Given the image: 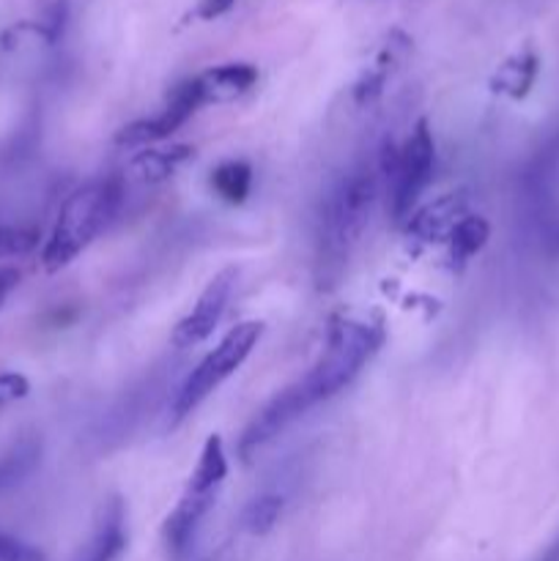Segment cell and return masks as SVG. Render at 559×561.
I'll return each instance as SVG.
<instances>
[{
	"instance_id": "obj_24",
	"label": "cell",
	"mask_w": 559,
	"mask_h": 561,
	"mask_svg": "<svg viewBox=\"0 0 559 561\" xmlns=\"http://www.w3.org/2000/svg\"><path fill=\"white\" fill-rule=\"evenodd\" d=\"M540 561H559V540L554 542L551 548H548V551H546V557H543Z\"/></svg>"
},
{
	"instance_id": "obj_15",
	"label": "cell",
	"mask_w": 559,
	"mask_h": 561,
	"mask_svg": "<svg viewBox=\"0 0 559 561\" xmlns=\"http://www.w3.org/2000/svg\"><path fill=\"white\" fill-rule=\"evenodd\" d=\"M192 157H195V148L192 146L148 148V151H140L132 159L129 170L135 179L142 181V184H162L170 175L179 173Z\"/></svg>"
},
{
	"instance_id": "obj_20",
	"label": "cell",
	"mask_w": 559,
	"mask_h": 561,
	"mask_svg": "<svg viewBox=\"0 0 559 561\" xmlns=\"http://www.w3.org/2000/svg\"><path fill=\"white\" fill-rule=\"evenodd\" d=\"M0 561H47L42 548L0 531Z\"/></svg>"
},
{
	"instance_id": "obj_12",
	"label": "cell",
	"mask_w": 559,
	"mask_h": 561,
	"mask_svg": "<svg viewBox=\"0 0 559 561\" xmlns=\"http://www.w3.org/2000/svg\"><path fill=\"white\" fill-rule=\"evenodd\" d=\"M195 77L197 88H201L203 107H206V104L236 102L247 91H252L258 82V69L252 64H223Z\"/></svg>"
},
{
	"instance_id": "obj_16",
	"label": "cell",
	"mask_w": 559,
	"mask_h": 561,
	"mask_svg": "<svg viewBox=\"0 0 559 561\" xmlns=\"http://www.w3.org/2000/svg\"><path fill=\"white\" fill-rule=\"evenodd\" d=\"M208 186L214 190V195L219 201L230 203V206H239L250 197L252 190V168L241 159H228V162L217 164L208 175Z\"/></svg>"
},
{
	"instance_id": "obj_17",
	"label": "cell",
	"mask_w": 559,
	"mask_h": 561,
	"mask_svg": "<svg viewBox=\"0 0 559 561\" xmlns=\"http://www.w3.org/2000/svg\"><path fill=\"white\" fill-rule=\"evenodd\" d=\"M488 236H491V228L482 217L477 214H466L458 222V228L453 230V236L447 239V257L453 266H464L469 263L482 247L488 244Z\"/></svg>"
},
{
	"instance_id": "obj_18",
	"label": "cell",
	"mask_w": 559,
	"mask_h": 561,
	"mask_svg": "<svg viewBox=\"0 0 559 561\" xmlns=\"http://www.w3.org/2000/svg\"><path fill=\"white\" fill-rule=\"evenodd\" d=\"M285 510V499L280 493H261L252 499L241 513V529L252 537H263L280 524Z\"/></svg>"
},
{
	"instance_id": "obj_8",
	"label": "cell",
	"mask_w": 559,
	"mask_h": 561,
	"mask_svg": "<svg viewBox=\"0 0 559 561\" xmlns=\"http://www.w3.org/2000/svg\"><path fill=\"white\" fill-rule=\"evenodd\" d=\"M236 285V268H223L219 274H214L212 283L203 288V294L197 296L195 307L186 312L179 321V327L173 329V337L170 343L175 348H195L203 340H208L214 334V329L223 321L225 310L230 305V296H233Z\"/></svg>"
},
{
	"instance_id": "obj_13",
	"label": "cell",
	"mask_w": 559,
	"mask_h": 561,
	"mask_svg": "<svg viewBox=\"0 0 559 561\" xmlns=\"http://www.w3.org/2000/svg\"><path fill=\"white\" fill-rule=\"evenodd\" d=\"M126 548V513L118 499L102 507L91 540L85 542L75 561H118Z\"/></svg>"
},
{
	"instance_id": "obj_1",
	"label": "cell",
	"mask_w": 559,
	"mask_h": 561,
	"mask_svg": "<svg viewBox=\"0 0 559 561\" xmlns=\"http://www.w3.org/2000/svg\"><path fill=\"white\" fill-rule=\"evenodd\" d=\"M381 345V323L365 321V318H334L321 356L310 367V373L290 383L288 389H283L274 400H269L244 427L239 438L241 460H250L258 449L272 444L280 433L288 431L307 411L349 389L356 381V376L370 365Z\"/></svg>"
},
{
	"instance_id": "obj_10",
	"label": "cell",
	"mask_w": 559,
	"mask_h": 561,
	"mask_svg": "<svg viewBox=\"0 0 559 561\" xmlns=\"http://www.w3.org/2000/svg\"><path fill=\"white\" fill-rule=\"evenodd\" d=\"M409 53V33H403L400 27H392V31L384 36V42L378 44L376 55H373V60L367 64V69L362 71L360 80L354 82V102L360 104V107H370L373 102H378V96H381L384 88H387L389 77L406 64Z\"/></svg>"
},
{
	"instance_id": "obj_2",
	"label": "cell",
	"mask_w": 559,
	"mask_h": 561,
	"mask_svg": "<svg viewBox=\"0 0 559 561\" xmlns=\"http://www.w3.org/2000/svg\"><path fill=\"white\" fill-rule=\"evenodd\" d=\"M381 170L360 162L329 190L316 228V279L321 288H334L360 247L378 197Z\"/></svg>"
},
{
	"instance_id": "obj_23",
	"label": "cell",
	"mask_w": 559,
	"mask_h": 561,
	"mask_svg": "<svg viewBox=\"0 0 559 561\" xmlns=\"http://www.w3.org/2000/svg\"><path fill=\"white\" fill-rule=\"evenodd\" d=\"M16 268H0V307H3V301L9 299L11 290L16 288V283H20V277H16Z\"/></svg>"
},
{
	"instance_id": "obj_21",
	"label": "cell",
	"mask_w": 559,
	"mask_h": 561,
	"mask_svg": "<svg viewBox=\"0 0 559 561\" xmlns=\"http://www.w3.org/2000/svg\"><path fill=\"white\" fill-rule=\"evenodd\" d=\"M31 394V381L20 373H0V409L25 400Z\"/></svg>"
},
{
	"instance_id": "obj_4",
	"label": "cell",
	"mask_w": 559,
	"mask_h": 561,
	"mask_svg": "<svg viewBox=\"0 0 559 561\" xmlns=\"http://www.w3.org/2000/svg\"><path fill=\"white\" fill-rule=\"evenodd\" d=\"M225 477H228L225 444L214 433L203 444L201 458H197L195 471L190 474V482H186L179 504H175L173 513L164 520V546H168V557L173 561H184L190 557L197 529L206 520V515L212 513Z\"/></svg>"
},
{
	"instance_id": "obj_19",
	"label": "cell",
	"mask_w": 559,
	"mask_h": 561,
	"mask_svg": "<svg viewBox=\"0 0 559 561\" xmlns=\"http://www.w3.org/2000/svg\"><path fill=\"white\" fill-rule=\"evenodd\" d=\"M42 244V233L27 225H0V261L27 257Z\"/></svg>"
},
{
	"instance_id": "obj_11",
	"label": "cell",
	"mask_w": 559,
	"mask_h": 561,
	"mask_svg": "<svg viewBox=\"0 0 559 561\" xmlns=\"http://www.w3.org/2000/svg\"><path fill=\"white\" fill-rule=\"evenodd\" d=\"M466 195L464 192H447L438 201L427 203L420 211L406 219V233L414 236L417 241H444L453 236L460 219L466 217Z\"/></svg>"
},
{
	"instance_id": "obj_14",
	"label": "cell",
	"mask_w": 559,
	"mask_h": 561,
	"mask_svg": "<svg viewBox=\"0 0 559 561\" xmlns=\"http://www.w3.org/2000/svg\"><path fill=\"white\" fill-rule=\"evenodd\" d=\"M537 71H540V58L532 47L518 49V53L510 55L504 64H499V69L491 77V91L502 93L507 99H524L532 91L537 80Z\"/></svg>"
},
{
	"instance_id": "obj_3",
	"label": "cell",
	"mask_w": 559,
	"mask_h": 561,
	"mask_svg": "<svg viewBox=\"0 0 559 561\" xmlns=\"http://www.w3.org/2000/svg\"><path fill=\"white\" fill-rule=\"evenodd\" d=\"M121 201H124V190L118 179H93L77 186L60 206L53 233L44 241L42 266L47 272H60L69 266L107 230V225L118 214Z\"/></svg>"
},
{
	"instance_id": "obj_6",
	"label": "cell",
	"mask_w": 559,
	"mask_h": 561,
	"mask_svg": "<svg viewBox=\"0 0 559 561\" xmlns=\"http://www.w3.org/2000/svg\"><path fill=\"white\" fill-rule=\"evenodd\" d=\"M263 334L261 321H244L236 323L212 351L201 359V365L190 373L184 383H181L179 394L173 400V422H184L197 405L206 403L236 370L247 362L252 348L258 345Z\"/></svg>"
},
{
	"instance_id": "obj_7",
	"label": "cell",
	"mask_w": 559,
	"mask_h": 561,
	"mask_svg": "<svg viewBox=\"0 0 559 561\" xmlns=\"http://www.w3.org/2000/svg\"><path fill=\"white\" fill-rule=\"evenodd\" d=\"M203 107L201 88H197V77H186V80L175 82L173 91L168 93V102L151 118L135 121L126 124L124 129L115 135V146L124 148H146L151 142L168 140L173 131H179L197 110Z\"/></svg>"
},
{
	"instance_id": "obj_5",
	"label": "cell",
	"mask_w": 559,
	"mask_h": 561,
	"mask_svg": "<svg viewBox=\"0 0 559 561\" xmlns=\"http://www.w3.org/2000/svg\"><path fill=\"white\" fill-rule=\"evenodd\" d=\"M433 168H436V142L425 118L417 121L400 146L392 142L384 146L378 170L387 179L389 211L395 222H406L414 214L417 203L433 181Z\"/></svg>"
},
{
	"instance_id": "obj_22",
	"label": "cell",
	"mask_w": 559,
	"mask_h": 561,
	"mask_svg": "<svg viewBox=\"0 0 559 561\" xmlns=\"http://www.w3.org/2000/svg\"><path fill=\"white\" fill-rule=\"evenodd\" d=\"M236 5V0H201L195 9L197 20H219L223 14H228L230 9Z\"/></svg>"
},
{
	"instance_id": "obj_9",
	"label": "cell",
	"mask_w": 559,
	"mask_h": 561,
	"mask_svg": "<svg viewBox=\"0 0 559 561\" xmlns=\"http://www.w3.org/2000/svg\"><path fill=\"white\" fill-rule=\"evenodd\" d=\"M529 201L543 241L559 247V140L551 142L537 159L529 175Z\"/></svg>"
}]
</instances>
